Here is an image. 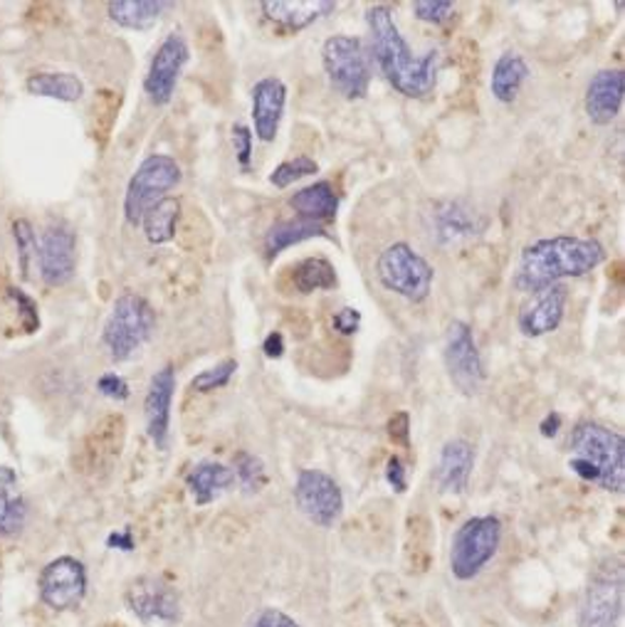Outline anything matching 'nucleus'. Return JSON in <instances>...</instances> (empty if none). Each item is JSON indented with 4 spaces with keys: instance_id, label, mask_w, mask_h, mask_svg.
<instances>
[{
    "instance_id": "1",
    "label": "nucleus",
    "mask_w": 625,
    "mask_h": 627,
    "mask_svg": "<svg viewBox=\"0 0 625 627\" xmlns=\"http://www.w3.org/2000/svg\"><path fill=\"white\" fill-rule=\"evenodd\" d=\"M369 23L373 54L379 62L381 75L389 85L408 99H422L436 89L440 52L428 50L422 58L410 52L406 38H403L389 5H373L366 13Z\"/></svg>"
},
{
    "instance_id": "2",
    "label": "nucleus",
    "mask_w": 625,
    "mask_h": 627,
    "mask_svg": "<svg viewBox=\"0 0 625 627\" xmlns=\"http://www.w3.org/2000/svg\"><path fill=\"white\" fill-rule=\"evenodd\" d=\"M603 260V245L593 237H544L524 247L512 282L519 292L535 294L568 280V276L593 272Z\"/></svg>"
},
{
    "instance_id": "3",
    "label": "nucleus",
    "mask_w": 625,
    "mask_h": 627,
    "mask_svg": "<svg viewBox=\"0 0 625 627\" xmlns=\"http://www.w3.org/2000/svg\"><path fill=\"white\" fill-rule=\"evenodd\" d=\"M572 459L568 467L586 482L599 484L601 490L621 494L625 484V442L621 432L586 420L572 432Z\"/></svg>"
},
{
    "instance_id": "4",
    "label": "nucleus",
    "mask_w": 625,
    "mask_h": 627,
    "mask_svg": "<svg viewBox=\"0 0 625 627\" xmlns=\"http://www.w3.org/2000/svg\"><path fill=\"white\" fill-rule=\"evenodd\" d=\"M156 327V311L139 294L126 292L114 302L105 324V346L114 361H126L149 341Z\"/></svg>"
},
{
    "instance_id": "5",
    "label": "nucleus",
    "mask_w": 625,
    "mask_h": 627,
    "mask_svg": "<svg viewBox=\"0 0 625 627\" xmlns=\"http://www.w3.org/2000/svg\"><path fill=\"white\" fill-rule=\"evenodd\" d=\"M376 276L385 290L399 294L413 304H420L430 297L433 290L436 270L426 257L418 255L406 243L389 245L376 260Z\"/></svg>"
},
{
    "instance_id": "6",
    "label": "nucleus",
    "mask_w": 625,
    "mask_h": 627,
    "mask_svg": "<svg viewBox=\"0 0 625 627\" xmlns=\"http://www.w3.org/2000/svg\"><path fill=\"white\" fill-rule=\"evenodd\" d=\"M502 541V521L498 516H473L457 529L450 549V570L457 580L477 578L485 566L498 556Z\"/></svg>"
},
{
    "instance_id": "7",
    "label": "nucleus",
    "mask_w": 625,
    "mask_h": 627,
    "mask_svg": "<svg viewBox=\"0 0 625 627\" xmlns=\"http://www.w3.org/2000/svg\"><path fill=\"white\" fill-rule=\"evenodd\" d=\"M327 77L346 99H364L371 87V58L366 45L352 35H334L321 48Z\"/></svg>"
},
{
    "instance_id": "8",
    "label": "nucleus",
    "mask_w": 625,
    "mask_h": 627,
    "mask_svg": "<svg viewBox=\"0 0 625 627\" xmlns=\"http://www.w3.org/2000/svg\"><path fill=\"white\" fill-rule=\"evenodd\" d=\"M181 181V165L176 159L163 153H154L146 159L128 181L126 198H124V216L128 225H142L154 202L167 198L171 188H176Z\"/></svg>"
},
{
    "instance_id": "9",
    "label": "nucleus",
    "mask_w": 625,
    "mask_h": 627,
    "mask_svg": "<svg viewBox=\"0 0 625 627\" xmlns=\"http://www.w3.org/2000/svg\"><path fill=\"white\" fill-rule=\"evenodd\" d=\"M623 615V564L609 558L596 568L578 607V627H618Z\"/></svg>"
},
{
    "instance_id": "10",
    "label": "nucleus",
    "mask_w": 625,
    "mask_h": 627,
    "mask_svg": "<svg viewBox=\"0 0 625 627\" xmlns=\"http://www.w3.org/2000/svg\"><path fill=\"white\" fill-rule=\"evenodd\" d=\"M450 383L463 395H477L485 383V366L473 329L465 321H453L445 331L443 346Z\"/></svg>"
},
{
    "instance_id": "11",
    "label": "nucleus",
    "mask_w": 625,
    "mask_h": 627,
    "mask_svg": "<svg viewBox=\"0 0 625 627\" xmlns=\"http://www.w3.org/2000/svg\"><path fill=\"white\" fill-rule=\"evenodd\" d=\"M294 502H297V509L321 529L334 527L344 509L342 490L321 469H302L297 484H294Z\"/></svg>"
},
{
    "instance_id": "12",
    "label": "nucleus",
    "mask_w": 625,
    "mask_h": 627,
    "mask_svg": "<svg viewBox=\"0 0 625 627\" xmlns=\"http://www.w3.org/2000/svg\"><path fill=\"white\" fill-rule=\"evenodd\" d=\"M191 58L188 42L179 30H173L167 35V40L159 45L154 60L149 64V72H146L144 79V91L154 107L169 104L176 95L181 72L186 67V62Z\"/></svg>"
},
{
    "instance_id": "13",
    "label": "nucleus",
    "mask_w": 625,
    "mask_h": 627,
    "mask_svg": "<svg viewBox=\"0 0 625 627\" xmlns=\"http://www.w3.org/2000/svg\"><path fill=\"white\" fill-rule=\"evenodd\" d=\"M38 265L45 284L62 287L77 270V235L68 223H52L45 228L38 243Z\"/></svg>"
},
{
    "instance_id": "14",
    "label": "nucleus",
    "mask_w": 625,
    "mask_h": 627,
    "mask_svg": "<svg viewBox=\"0 0 625 627\" xmlns=\"http://www.w3.org/2000/svg\"><path fill=\"white\" fill-rule=\"evenodd\" d=\"M87 593V570L77 558H54L40 576V598L52 611H72Z\"/></svg>"
},
{
    "instance_id": "15",
    "label": "nucleus",
    "mask_w": 625,
    "mask_h": 627,
    "mask_svg": "<svg viewBox=\"0 0 625 627\" xmlns=\"http://www.w3.org/2000/svg\"><path fill=\"white\" fill-rule=\"evenodd\" d=\"M126 605L144 623H176L181 615L176 590L156 576L134 578L126 588Z\"/></svg>"
},
{
    "instance_id": "16",
    "label": "nucleus",
    "mask_w": 625,
    "mask_h": 627,
    "mask_svg": "<svg viewBox=\"0 0 625 627\" xmlns=\"http://www.w3.org/2000/svg\"><path fill=\"white\" fill-rule=\"evenodd\" d=\"M566 302H568V287L564 282L551 284V287L531 294V299L524 304L517 317L522 334L527 339H539L551 334V331H556L564 321Z\"/></svg>"
},
{
    "instance_id": "17",
    "label": "nucleus",
    "mask_w": 625,
    "mask_h": 627,
    "mask_svg": "<svg viewBox=\"0 0 625 627\" xmlns=\"http://www.w3.org/2000/svg\"><path fill=\"white\" fill-rule=\"evenodd\" d=\"M173 393H176V371H173V366H163L161 371L151 378L149 393H146L144 401L146 432H149L156 450L169 447Z\"/></svg>"
},
{
    "instance_id": "18",
    "label": "nucleus",
    "mask_w": 625,
    "mask_h": 627,
    "mask_svg": "<svg viewBox=\"0 0 625 627\" xmlns=\"http://www.w3.org/2000/svg\"><path fill=\"white\" fill-rule=\"evenodd\" d=\"M487 228V220L459 200L438 202L433 210V237L438 245L453 247L477 237Z\"/></svg>"
},
{
    "instance_id": "19",
    "label": "nucleus",
    "mask_w": 625,
    "mask_h": 627,
    "mask_svg": "<svg viewBox=\"0 0 625 627\" xmlns=\"http://www.w3.org/2000/svg\"><path fill=\"white\" fill-rule=\"evenodd\" d=\"M284 107H287V87L278 77H265L253 87V124L260 142L270 144L278 138Z\"/></svg>"
},
{
    "instance_id": "20",
    "label": "nucleus",
    "mask_w": 625,
    "mask_h": 627,
    "mask_svg": "<svg viewBox=\"0 0 625 627\" xmlns=\"http://www.w3.org/2000/svg\"><path fill=\"white\" fill-rule=\"evenodd\" d=\"M625 75L621 70H601L588 82L586 114L596 126H609L623 109Z\"/></svg>"
},
{
    "instance_id": "21",
    "label": "nucleus",
    "mask_w": 625,
    "mask_h": 627,
    "mask_svg": "<svg viewBox=\"0 0 625 627\" xmlns=\"http://www.w3.org/2000/svg\"><path fill=\"white\" fill-rule=\"evenodd\" d=\"M262 15L282 33H299L336 11L334 0H265Z\"/></svg>"
},
{
    "instance_id": "22",
    "label": "nucleus",
    "mask_w": 625,
    "mask_h": 627,
    "mask_svg": "<svg viewBox=\"0 0 625 627\" xmlns=\"http://www.w3.org/2000/svg\"><path fill=\"white\" fill-rule=\"evenodd\" d=\"M475 469V447L463 438L448 440L440 450L436 484L443 494H463Z\"/></svg>"
},
{
    "instance_id": "23",
    "label": "nucleus",
    "mask_w": 625,
    "mask_h": 627,
    "mask_svg": "<svg viewBox=\"0 0 625 627\" xmlns=\"http://www.w3.org/2000/svg\"><path fill=\"white\" fill-rule=\"evenodd\" d=\"M290 208L297 218L315 220L319 225H329L339 213V196L329 181H317L311 186L302 188L290 198Z\"/></svg>"
},
{
    "instance_id": "24",
    "label": "nucleus",
    "mask_w": 625,
    "mask_h": 627,
    "mask_svg": "<svg viewBox=\"0 0 625 627\" xmlns=\"http://www.w3.org/2000/svg\"><path fill=\"white\" fill-rule=\"evenodd\" d=\"M171 8V0H112L107 5V13L126 30H149Z\"/></svg>"
},
{
    "instance_id": "25",
    "label": "nucleus",
    "mask_w": 625,
    "mask_h": 627,
    "mask_svg": "<svg viewBox=\"0 0 625 627\" xmlns=\"http://www.w3.org/2000/svg\"><path fill=\"white\" fill-rule=\"evenodd\" d=\"M186 482L196 504L206 506L210 502H216L228 487H233L235 472L220 463H200L191 469Z\"/></svg>"
},
{
    "instance_id": "26",
    "label": "nucleus",
    "mask_w": 625,
    "mask_h": 627,
    "mask_svg": "<svg viewBox=\"0 0 625 627\" xmlns=\"http://www.w3.org/2000/svg\"><path fill=\"white\" fill-rule=\"evenodd\" d=\"M122 442H124V418H107L99 422L87 440V455L91 469H105L122 455Z\"/></svg>"
},
{
    "instance_id": "27",
    "label": "nucleus",
    "mask_w": 625,
    "mask_h": 627,
    "mask_svg": "<svg viewBox=\"0 0 625 627\" xmlns=\"http://www.w3.org/2000/svg\"><path fill=\"white\" fill-rule=\"evenodd\" d=\"M529 77V64L517 52H504L492 72V95L502 104H512L519 97L524 82Z\"/></svg>"
},
{
    "instance_id": "28",
    "label": "nucleus",
    "mask_w": 625,
    "mask_h": 627,
    "mask_svg": "<svg viewBox=\"0 0 625 627\" xmlns=\"http://www.w3.org/2000/svg\"><path fill=\"white\" fill-rule=\"evenodd\" d=\"M25 89L35 97H48L58 101H79L85 95V82L72 72H35L27 77Z\"/></svg>"
},
{
    "instance_id": "29",
    "label": "nucleus",
    "mask_w": 625,
    "mask_h": 627,
    "mask_svg": "<svg viewBox=\"0 0 625 627\" xmlns=\"http://www.w3.org/2000/svg\"><path fill=\"white\" fill-rule=\"evenodd\" d=\"M324 235H327L324 225L315 223V220H305V218L282 220V223H274L268 230V237H265V250H268L270 257H274L282 250H287V247L307 243V239L311 237H324Z\"/></svg>"
},
{
    "instance_id": "30",
    "label": "nucleus",
    "mask_w": 625,
    "mask_h": 627,
    "mask_svg": "<svg viewBox=\"0 0 625 627\" xmlns=\"http://www.w3.org/2000/svg\"><path fill=\"white\" fill-rule=\"evenodd\" d=\"M181 218V202L176 198H161L146 210L142 220L144 235L151 245H167L176 237V225Z\"/></svg>"
},
{
    "instance_id": "31",
    "label": "nucleus",
    "mask_w": 625,
    "mask_h": 627,
    "mask_svg": "<svg viewBox=\"0 0 625 627\" xmlns=\"http://www.w3.org/2000/svg\"><path fill=\"white\" fill-rule=\"evenodd\" d=\"M294 290L302 294H315L324 290H334L339 284V276L334 265L324 260V257H307L302 260L292 272Z\"/></svg>"
},
{
    "instance_id": "32",
    "label": "nucleus",
    "mask_w": 625,
    "mask_h": 627,
    "mask_svg": "<svg viewBox=\"0 0 625 627\" xmlns=\"http://www.w3.org/2000/svg\"><path fill=\"white\" fill-rule=\"evenodd\" d=\"M119 107H122V97H117L114 91H97L95 104H91V134L99 144H105L112 132Z\"/></svg>"
},
{
    "instance_id": "33",
    "label": "nucleus",
    "mask_w": 625,
    "mask_h": 627,
    "mask_svg": "<svg viewBox=\"0 0 625 627\" xmlns=\"http://www.w3.org/2000/svg\"><path fill=\"white\" fill-rule=\"evenodd\" d=\"M13 235L17 245V265H21V272L27 280V276H30L33 262H38V237H35L30 220H25V218L15 220Z\"/></svg>"
},
{
    "instance_id": "34",
    "label": "nucleus",
    "mask_w": 625,
    "mask_h": 627,
    "mask_svg": "<svg viewBox=\"0 0 625 627\" xmlns=\"http://www.w3.org/2000/svg\"><path fill=\"white\" fill-rule=\"evenodd\" d=\"M25 521H27L25 502L8 490H0V533H3V537H13V533L23 531Z\"/></svg>"
},
{
    "instance_id": "35",
    "label": "nucleus",
    "mask_w": 625,
    "mask_h": 627,
    "mask_svg": "<svg viewBox=\"0 0 625 627\" xmlns=\"http://www.w3.org/2000/svg\"><path fill=\"white\" fill-rule=\"evenodd\" d=\"M235 467H237V482L243 484L245 492H260L265 484H268V472H265V463L257 455H250V452H241L235 457Z\"/></svg>"
},
{
    "instance_id": "36",
    "label": "nucleus",
    "mask_w": 625,
    "mask_h": 627,
    "mask_svg": "<svg viewBox=\"0 0 625 627\" xmlns=\"http://www.w3.org/2000/svg\"><path fill=\"white\" fill-rule=\"evenodd\" d=\"M315 173H319V163L315 159H309V156H297V159L280 163L278 169L272 171L270 183L278 188H287L292 186V183H297L299 179L315 176Z\"/></svg>"
},
{
    "instance_id": "37",
    "label": "nucleus",
    "mask_w": 625,
    "mask_h": 627,
    "mask_svg": "<svg viewBox=\"0 0 625 627\" xmlns=\"http://www.w3.org/2000/svg\"><path fill=\"white\" fill-rule=\"evenodd\" d=\"M237 371V361L233 358H228V361L218 364L213 368H208V371L198 373L196 378L191 381V391L193 393H210V391H218L223 389V385L230 383V378Z\"/></svg>"
},
{
    "instance_id": "38",
    "label": "nucleus",
    "mask_w": 625,
    "mask_h": 627,
    "mask_svg": "<svg viewBox=\"0 0 625 627\" xmlns=\"http://www.w3.org/2000/svg\"><path fill=\"white\" fill-rule=\"evenodd\" d=\"M413 13L422 23L443 25L453 21L455 3H450V0H418V3H413Z\"/></svg>"
},
{
    "instance_id": "39",
    "label": "nucleus",
    "mask_w": 625,
    "mask_h": 627,
    "mask_svg": "<svg viewBox=\"0 0 625 627\" xmlns=\"http://www.w3.org/2000/svg\"><path fill=\"white\" fill-rule=\"evenodd\" d=\"M233 146H235L237 165H241V169L247 173L250 171V161H253V132L245 124L233 126Z\"/></svg>"
},
{
    "instance_id": "40",
    "label": "nucleus",
    "mask_w": 625,
    "mask_h": 627,
    "mask_svg": "<svg viewBox=\"0 0 625 627\" xmlns=\"http://www.w3.org/2000/svg\"><path fill=\"white\" fill-rule=\"evenodd\" d=\"M97 389H99V393L107 395V398H112V401H126L128 398V383L117 373H105L97 381Z\"/></svg>"
},
{
    "instance_id": "41",
    "label": "nucleus",
    "mask_w": 625,
    "mask_h": 627,
    "mask_svg": "<svg viewBox=\"0 0 625 627\" xmlns=\"http://www.w3.org/2000/svg\"><path fill=\"white\" fill-rule=\"evenodd\" d=\"M11 292V297L17 302V307H21L23 317H25V331L27 334H33L35 329L40 324V317H38V307H35V302L30 297H25L21 290H8Z\"/></svg>"
},
{
    "instance_id": "42",
    "label": "nucleus",
    "mask_w": 625,
    "mask_h": 627,
    "mask_svg": "<svg viewBox=\"0 0 625 627\" xmlns=\"http://www.w3.org/2000/svg\"><path fill=\"white\" fill-rule=\"evenodd\" d=\"M250 627H302L294 623L290 615H284L278 607H265V611L255 617Z\"/></svg>"
},
{
    "instance_id": "43",
    "label": "nucleus",
    "mask_w": 625,
    "mask_h": 627,
    "mask_svg": "<svg viewBox=\"0 0 625 627\" xmlns=\"http://www.w3.org/2000/svg\"><path fill=\"white\" fill-rule=\"evenodd\" d=\"M358 327H361V314H358V309L344 307V309L336 311V317H334V329L336 331H342V334L352 336V334H356Z\"/></svg>"
},
{
    "instance_id": "44",
    "label": "nucleus",
    "mask_w": 625,
    "mask_h": 627,
    "mask_svg": "<svg viewBox=\"0 0 625 627\" xmlns=\"http://www.w3.org/2000/svg\"><path fill=\"white\" fill-rule=\"evenodd\" d=\"M389 435L391 440L396 442V445L408 447L410 442V420H408V413H396L389 422Z\"/></svg>"
},
{
    "instance_id": "45",
    "label": "nucleus",
    "mask_w": 625,
    "mask_h": 627,
    "mask_svg": "<svg viewBox=\"0 0 625 627\" xmlns=\"http://www.w3.org/2000/svg\"><path fill=\"white\" fill-rule=\"evenodd\" d=\"M385 479L393 487V492H406V469H403L401 457H391L389 465H385Z\"/></svg>"
},
{
    "instance_id": "46",
    "label": "nucleus",
    "mask_w": 625,
    "mask_h": 627,
    "mask_svg": "<svg viewBox=\"0 0 625 627\" xmlns=\"http://www.w3.org/2000/svg\"><path fill=\"white\" fill-rule=\"evenodd\" d=\"M262 352L268 358H280L284 354V339H282L280 331H272V334L265 339Z\"/></svg>"
},
{
    "instance_id": "47",
    "label": "nucleus",
    "mask_w": 625,
    "mask_h": 627,
    "mask_svg": "<svg viewBox=\"0 0 625 627\" xmlns=\"http://www.w3.org/2000/svg\"><path fill=\"white\" fill-rule=\"evenodd\" d=\"M107 543H109V549H122V551H132L134 549V539H132V531L128 529H124L122 533H112V537L107 539Z\"/></svg>"
},
{
    "instance_id": "48",
    "label": "nucleus",
    "mask_w": 625,
    "mask_h": 627,
    "mask_svg": "<svg viewBox=\"0 0 625 627\" xmlns=\"http://www.w3.org/2000/svg\"><path fill=\"white\" fill-rule=\"evenodd\" d=\"M559 428H562V415H556V413H549L547 418L541 420V426H539L541 435H544V438H554L556 432H559Z\"/></svg>"
},
{
    "instance_id": "49",
    "label": "nucleus",
    "mask_w": 625,
    "mask_h": 627,
    "mask_svg": "<svg viewBox=\"0 0 625 627\" xmlns=\"http://www.w3.org/2000/svg\"><path fill=\"white\" fill-rule=\"evenodd\" d=\"M15 482V475L8 467H0V487H11Z\"/></svg>"
},
{
    "instance_id": "50",
    "label": "nucleus",
    "mask_w": 625,
    "mask_h": 627,
    "mask_svg": "<svg viewBox=\"0 0 625 627\" xmlns=\"http://www.w3.org/2000/svg\"><path fill=\"white\" fill-rule=\"evenodd\" d=\"M105 627H124V625H105Z\"/></svg>"
}]
</instances>
